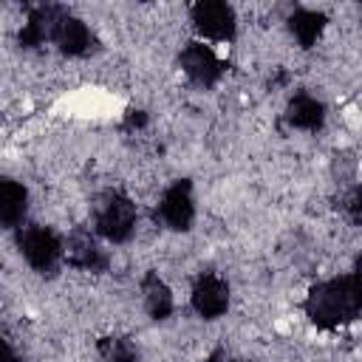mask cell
<instances>
[{"mask_svg": "<svg viewBox=\"0 0 362 362\" xmlns=\"http://www.w3.org/2000/svg\"><path fill=\"white\" fill-rule=\"evenodd\" d=\"M141 294H144V308L153 320H164L170 317L173 311V294L167 288V283L156 274V272H147L144 280H141Z\"/></svg>", "mask_w": 362, "mask_h": 362, "instance_id": "13", "label": "cell"}, {"mask_svg": "<svg viewBox=\"0 0 362 362\" xmlns=\"http://www.w3.org/2000/svg\"><path fill=\"white\" fill-rule=\"evenodd\" d=\"M65 260L74 269H88V272H102L107 269V257L85 229H74L65 240Z\"/></svg>", "mask_w": 362, "mask_h": 362, "instance_id": "9", "label": "cell"}, {"mask_svg": "<svg viewBox=\"0 0 362 362\" xmlns=\"http://www.w3.org/2000/svg\"><path fill=\"white\" fill-rule=\"evenodd\" d=\"M99 356L105 362H136L139 348L127 337H102L99 339Z\"/></svg>", "mask_w": 362, "mask_h": 362, "instance_id": "15", "label": "cell"}, {"mask_svg": "<svg viewBox=\"0 0 362 362\" xmlns=\"http://www.w3.org/2000/svg\"><path fill=\"white\" fill-rule=\"evenodd\" d=\"M65 20V11L57 6H40L28 14L23 31H20V45L23 48H37L45 40H54L59 23Z\"/></svg>", "mask_w": 362, "mask_h": 362, "instance_id": "8", "label": "cell"}, {"mask_svg": "<svg viewBox=\"0 0 362 362\" xmlns=\"http://www.w3.org/2000/svg\"><path fill=\"white\" fill-rule=\"evenodd\" d=\"M3 362H17V356H14V351H11L8 342H3Z\"/></svg>", "mask_w": 362, "mask_h": 362, "instance_id": "18", "label": "cell"}, {"mask_svg": "<svg viewBox=\"0 0 362 362\" xmlns=\"http://www.w3.org/2000/svg\"><path fill=\"white\" fill-rule=\"evenodd\" d=\"M158 215H161V221H164L170 229H175V232L189 229V223H192V218H195V204H192V184H189L187 178L173 181V184L167 187V192H164V198H161V204H158Z\"/></svg>", "mask_w": 362, "mask_h": 362, "instance_id": "4", "label": "cell"}, {"mask_svg": "<svg viewBox=\"0 0 362 362\" xmlns=\"http://www.w3.org/2000/svg\"><path fill=\"white\" fill-rule=\"evenodd\" d=\"M288 28H291V34L297 37V42L303 48H311L320 40L322 28H325V14L322 11H311V8H297L288 17Z\"/></svg>", "mask_w": 362, "mask_h": 362, "instance_id": "14", "label": "cell"}, {"mask_svg": "<svg viewBox=\"0 0 362 362\" xmlns=\"http://www.w3.org/2000/svg\"><path fill=\"white\" fill-rule=\"evenodd\" d=\"M17 243H20L23 257L28 260V266L40 274H54L57 266H59V257L65 255V246L59 243L54 229L40 226V223H31V226L20 229Z\"/></svg>", "mask_w": 362, "mask_h": 362, "instance_id": "3", "label": "cell"}, {"mask_svg": "<svg viewBox=\"0 0 362 362\" xmlns=\"http://www.w3.org/2000/svg\"><path fill=\"white\" fill-rule=\"evenodd\" d=\"M192 308L204 320H218L229 308V286L212 272L201 274L192 286Z\"/></svg>", "mask_w": 362, "mask_h": 362, "instance_id": "6", "label": "cell"}, {"mask_svg": "<svg viewBox=\"0 0 362 362\" xmlns=\"http://www.w3.org/2000/svg\"><path fill=\"white\" fill-rule=\"evenodd\" d=\"M362 311V277H334L320 283L305 297V314L320 328H334L354 320Z\"/></svg>", "mask_w": 362, "mask_h": 362, "instance_id": "1", "label": "cell"}, {"mask_svg": "<svg viewBox=\"0 0 362 362\" xmlns=\"http://www.w3.org/2000/svg\"><path fill=\"white\" fill-rule=\"evenodd\" d=\"M54 42L59 45L62 54H68V57H82V54L90 51L93 34H90V28H88L82 20L65 14V20L59 23V28H57V34H54Z\"/></svg>", "mask_w": 362, "mask_h": 362, "instance_id": "12", "label": "cell"}, {"mask_svg": "<svg viewBox=\"0 0 362 362\" xmlns=\"http://www.w3.org/2000/svg\"><path fill=\"white\" fill-rule=\"evenodd\" d=\"M28 209V192L14 178L0 181V221L6 229H17Z\"/></svg>", "mask_w": 362, "mask_h": 362, "instance_id": "11", "label": "cell"}, {"mask_svg": "<svg viewBox=\"0 0 362 362\" xmlns=\"http://www.w3.org/2000/svg\"><path fill=\"white\" fill-rule=\"evenodd\" d=\"M93 218H96V229L113 240V243H124L136 226V206L133 201L119 192V189H107L105 195L96 198L93 206Z\"/></svg>", "mask_w": 362, "mask_h": 362, "instance_id": "2", "label": "cell"}, {"mask_svg": "<svg viewBox=\"0 0 362 362\" xmlns=\"http://www.w3.org/2000/svg\"><path fill=\"white\" fill-rule=\"evenodd\" d=\"M195 28L209 40H232L235 37V11L221 0H201L192 6Z\"/></svg>", "mask_w": 362, "mask_h": 362, "instance_id": "5", "label": "cell"}, {"mask_svg": "<svg viewBox=\"0 0 362 362\" xmlns=\"http://www.w3.org/2000/svg\"><path fill=\"white\" fill-rule=\"evenodd\" d=\"M356 277H362V252H359V257H356V272H354Z\"/></svg>", "mask_w": 362, "mask_h": 362, "instance_id": "19", "label": "cell"}, {"mask_svg": "<svg viewBox=\"0 0 362 362\" xmlns=\"http://www.w3.org/2000/svg\"><path fill=\"white\" fill-rule=\"evenodd\" d=\"M286 122L297 130H320L325 122V107L311 93H294L286 107Z\"/></svg>", "mask_w": 362, "mask_h": 362, "instance_id": "10", "label": "cell"}, {"mask_svg": "<svg viewBox=\"0 0 362 362\" xmlns=\"http://www.w3.org/2000/svg\"><path fill=\"white\" fill-rule=\"evenodd\" d=\"M144 124H147V113L144 110H127L124 127H144Z\"/></svg>", "mask_w": 362, "mask_h": 362, "instance_id": "17", "label": "cell"}, {"mask_svg": "<svg viewBox=\"0 0 362 362\" xmlns=\"http://www.w3.org/2000/svg\"><path fill=\"white\" fill-rule=\"evenodd\" d=\"M181 68L195 85H204V88L215 85L218 76L223 74V62L215 57L209 45H201V42H189L181 51Z\"/></svg>", "mask_w": 362, "mask_h": 362, "instance_id": "7", "label": "cell"}, {"mask_svg": "<svg viewBox=\"0 0 362 362\" xmlns=\"http://www.w3.org/2000/svg\"><path fill=\"white\" fill-rule=\"evenodd\" d=\"M345 212L354 223H362V187H354L345 198Z\"/></svg>", "mask_w": 362, "mask_h": 362, "instance_id": "16", "label": "cell"}]
</instances>
